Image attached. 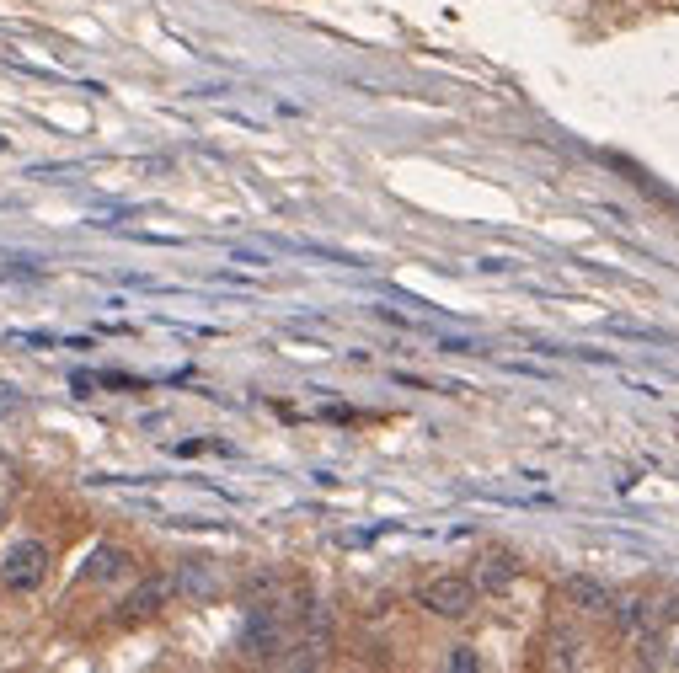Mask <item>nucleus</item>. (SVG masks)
Instances as JSON below:
<instances>
[{
	"label": "nucleus",
	"mask_w": 679,
	"mask_h": 673,
	"mask_svg": "<svg viewBox=\"0 0 679 673\" xmlns=\"http://www.w3.org/2000/svg\"><path fill=\"white\" fill-rule=\"evenodd\" d=\"M514 577H519V561H514V556H498V551H492V556L476 561V588H482V593H503Z\"/></svg>",
	"instance_id": "6"
},
{
	"label": "nucleus",
	"mask_w": 679,
	"mask_h": 673,
	"mask_svg": "<svg viewBox=\"0 0 679 673\" xmlns=\"http://www.w3.org/2000/svg\"><path fill=\"white\" fill-rule=\"evenodd\" d=\"M284 647V631H279V615H273L268 604H257V609H246V625H241V652L246 657H273Z\"/></svg>",
	"instance_id": "3"
},
{
	"label": "nucleus",
	"mask_w": 679,
	"mask_h": 673,
	"mask_svg": "<svg viewBox=\"0 0 679 673\" xmlns=\"http://www.w3.org/2000/svg\"><path fill=\"white\" fill-rule=\"evenodd\" d=\"M134 556L118 551V545H97V551L86 556V583H118V577H129Z\"/></svg>",
	"instance_id": "4"
},
{
	"label": "nucleus",
	"mask_w": 679,
	"mask_h": 673,
	"mask_svg": "<svg viewBox=\"0 0 679 673\" xmlns=\"http://www.w3.org/2000/svg\"><path fill=\"white\" fill-rule=\"evenodd\" d=\"M647 620H653V604H647L642 593H631V599H621V604H615V625H621L626 636L647 631Z\"/></svg>",
	"instance_id": "8"
},
{
	"label": "nucleus",
	"mask_w": 679,
	"mask_h": 673,
	"mask_svg": "<svg viewBox=\"0 0 679 673\" xmlns=\"http://www.w3.org/2000/svg\"><path fill=\"white\" fill-rule=\"evenodd\" d=\"M418 604L439 620H466L476 609V583L471 577H434V583L418 588Z\"/></svg>",
	"instance_id": "2"
},
{
	"label": "nucleus",
	"mask_w": 679,
	"mask_h": 673,
	"mask_svg": "<svg viewBox=\"0 0 679 673\" xmlns=\"http://www.w3.org/2000/svg\"><path fill=\"white\" fill-rule=\"evenodd\" d=\"M551 663H557V668H562V663L573 668V663H578V641H573V636H557V641H551Z\"/></svg>",
	"instance_id": "10"
},
{
	"label": "nucleus",
	"mask_w": 679,
	"mask_h": 673,
	"mask_svg": "<svg viewBox=\"0 0 679 673\" xmlns=\"http://www.w3.org/2000/svg\"><path fill=\"white\" fill-rule=\"evenodd\" d=\"M172 588H182V593H214V572L204 567V561H188V567L177 572Z\"/></svg>",
	"instance_id": "9"
},
{
	"label": "nucleus",
	"mask_w": 679,
	"mask_h": 673,
	"mask_svg": "<svg viewBox=\"0 0 679 673\" xmlns=\"http://www.w3.org/2000/svg\"><path fill=\"white\" fill-rule=\"evenodd\" d=\"M567 599H573V609H583V615H610L615 609V593L605 583H594V577H567Z\"/></svg>",
	"instance_id": "5"
},
{
	"label": "nucleus",
	"mask_w": 679,
	"mask_h": 673,
	"mask_svg": "<svg viewBox=\"0 0 679 673\" xmlns=\"http://www.w3.org/2000/svg\"><path fill=\"white\" fill-rule=\"evenodd\" d=\"M450 668H455V673H476V652H471V647H455V652H450Z\"/></svg>",
	"instance_id": "11"
},
{
	"label": "nucleus",
	"mask_w": 679,
	"mask_h": 673,
	"mask_svg": "<svg viewBox=\"0 0 679 673\" xmlns=\"http://www.w3.org/2000/svg\"><path fill=\"white\" fill-rule=\"evenodd\" d=\"M43 577H49V545L43 540H17L6 551V561H0V583L11 593H33Z\"/></svg>",
	"instance_id": "1"
},
{
	"label": "nucleus",
	"mask_w": 679,
	"mask_h": 673,
	"mask_svg": "<svg viewBox=\"0 0 679 673\" xmlns=\"http://www.w3.org/2000/svg\"><path fill=\"white\" fill-rule=\"evenodd\" d=\"M166 599H172V583H166V577H150V583L134 588V599L123 604V615H129V620H145V615H156Z\"/></svg>",
	"instance_id": "7"
}]
</instances>
